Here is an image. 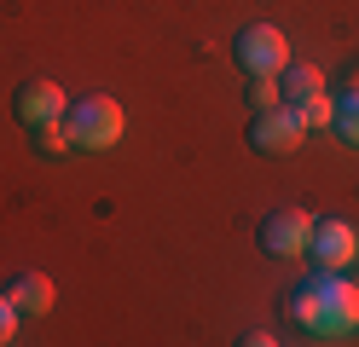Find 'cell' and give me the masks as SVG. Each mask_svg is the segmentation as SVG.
<instances>
[{"instance_id": "obj_1", "label": "cell", "mask_w": 359, "mask_h": 347, "mask_svg": "<svg viewBox=\"0 0 359 347\" xmlns=\"http://www.w3.org/2000/svg\"><path fill=\"white\" fill-rule=\"evenodd\" d=\"M64 133H70V151H110L122 139V104L110 93H87L64 110Z\"/></svg>"}, {"instance_id": "obj_2", "label": "cell", "mask_w": 359, "mask_h": 347, "mask_svg": "<svg viewBox=\"0 0 359 347\" xmlns=\"http://www.w3.org/2000/svg\"><path fill=\"white\" fill-rule=\"evenodd\" d=\"M232 58L243 76H278V69L290 64V41L284 29H273V23H243V29L232 35Z\"/></svg>"}, {"instance_id": "obj_3", "label": "cell", "mask_w": 359, "mask_h": 347, "mask_svg": "<svg viewBox=\"0 0 359 347\" xmlns=\"http://www.w3.org/2000/svg\"><path fill=\"white\" fill-rule=\"evenodd\" d=\"M302 133H307V128L296 122V110H290V104L255 110L250 128H243V139H250L255 156H290V151H302Z\"/></svg>"}, {"instance_id": "obj_4", "label": "cell", "mask_w": 359, "mask_h": 347, "mask_svg": "<svg viewBox=\"0 0 359 347\" xmlns=\"http://www.w3.org/2000/svg\"><path fill=\"white\" fill-rule=\"evenodd\" d=\"M64 110H70V99H64V87L53 76H24L12 93V116L24 128H41V122H64Z\"/></svg>"}, {"instance_id": "obj_5", "label": "cell", "mask_w": 359, "mask_h": 347, "mask_svg": "<svg viewBox=\"0 0 359 347\" xmlns=\"http://www.w3.org/2000/svg\"><path fill=\"white\" fill-rule=\"evenodd\" d=\"M255 238H261V249L273 254V261H290V254H307V238H313V215H302V208H273V215H261Z\"/></svg>"}, {"instance_id": "obj_6", "label": "cell", "mask_w": 359, "mask_h": 347, "mask_svg": "<svg viewBox=\"0 0 359 347\" xmlns=\"http://www.w3.org/2000/svg\"><path fill=\"white\" fill-rule=\"evenodd\" d=\"M307 254L319 261V272H342L353 254H359V238H353V226H348L342 215H325V220H313Z\"/></svg>"}, {"instance_id": "obj_7", "label": "cell", "mask_w": 359, "mask_h": 347, "mask_svg": "<svg viewBox=\"0 0 359 347\" xmlns=\"http://www.w3.org/2000/svg\"><path fill=\"white\" fill-rule=\"evenodd\" d=\"M53 295H58V284H53L47 272H18L12 284H6V301H12V307L24 313V318H41V313H53Z\"/></svg>"}, {"instance_id": "obj_8", "label": "cell", "mask_w": 359, "mask_h": 347, "mask_svg": "<svg viewBox=\"0 0 359 347\" xmlns=\"http://www.w3.org/2000/svg\"><path fill=\"white\" fill-rule=\"evenodd\" d=\"M278 93H284V104H302V99H313V93H325L319 64H284L278 69Z\"/></svg>"}, {"instance_id": "obj_9", "label": "cell", "mask_w": 359, "mask_h": 347, "mask_svg": "<svg viewBox=\"0 0 359 347\" xmlns=\"http://www.w3.org/2000/svg\"><path fill=\"white\" fill-rule=\"evenodd\" d=\"M29 145L41 156H70V133H64V122H41V128H29Z\"/></svg>"}, {"instance_id": "obj_10", "label": "cell", "mask_w": 359, "mask_h": 347, "mask_svg": "<svg viewBox=\"0 0 359 347\" xmlns=\"http://www.w3.org/2000/svg\"><path fill=\"white\" fill-rule=\"evenodd\" d=\"M290 110H296V122H302V128H330V116H336V99H325V93H313V99L290 104Z\"/></svg>"}, {"instance_id": "obj_11", "label": "cell", "mask_w": 359, "mask_h": 347, "mask_svg": "<svg viewBox=\"0 0 359 347\" xmlns=\"http://www.w3.org/2000/svg\"><path fill=\"white\" fill-rule=\"evenodd\" d=\"M330 128L348 139V145H359V93H348L342 104H336V116H330Z\"/></svg>"}, {"instance_id": "obj_12", "label": "cell", "mask_w": 359, "mask_h": 347, "mask_svg": "<svg viewBox=\"0 0 359 347\" xmlns=\"http://www.w3.org/2000/svg\"><path fill=\"white\" fill-rule=\"evenodd\" d=\"M250 104H255V110H273V104H284L278 76H250Z\"/></svg>"}, {"instance_id": "obj_13", "label": "cell", "mask_w": 359, "mask_h": 347, "mask_svg": "<svg viewBox=\"0 0 359 347\" xmlns=\"http://www.w3.org/2000/svg\"><path fill=\"white\" fill-rule=\"evenodd\" d=\"M18 318H24V313H18L12 301H6V290H0V347H6V341L18 336Z\"/></svg>"}, {"instance_id": "obj_14", "label": "cell", "mask_w": 359, "mask_h": 347, "mask_svg": "<svg viewBox=\"0 0 359 347\" xmlns=\"http://www.w3.org/2000/svg\"><path fill=\"white\" fill-rule=\"evenodd\" d=\"M348 93H359V69H353V76H348Z\"/></svg>"}]
</instances>
